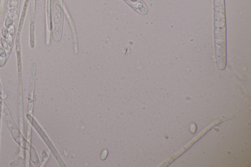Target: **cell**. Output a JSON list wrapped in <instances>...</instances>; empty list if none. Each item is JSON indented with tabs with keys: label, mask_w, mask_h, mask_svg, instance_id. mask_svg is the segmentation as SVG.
Listing matches in <instances>:
<instances>
[{
	"label": "cell",
	"mask_w": 251,
	"mask_h": 167,
	"mask_svg": "<svg viewBox=\"0 0 251 167\" xmlns=\"http://www.w3.org/2000/svg\"><path fill=\"white\" fill-rule=\"evenodd\" d=\"M8 32H9V33L10 35H12L13 36L15 34V26L14 25H12L9 28H8Z\"/></svg>",
	"instance_id": "obj_4"
},
{
	"label": "cell",
	"mask_w": 251,
	"mask_h": 167,
	"mask_svg": "<svg viewBox=\"0 0 251 167\" xmlns=\"http://www.w3.org/2000/svg\"><path fill=\"white\" fill-rule=\"evenodd\" d=\"M0 43L2 45V46L3 47V48L5 49L6 53H7V54L8 55H9L10 53H11V49H10V47H9L10 46L9 45V44H8L7 41H6L5 39L3 38H1V39H0Z\"/></svg>",
	"instance_id": "obj_3"
},
{
	"label": "cell",
	"mask_w": 251,
	"mask_h": 167,
	"mask_svg": "<svg viewBox=\"0 0 251 167\" xmlns=\"http://www.w3.org/2000/svg\"><path fill=\"white\" fill-rule=\"evenodd\" d=\"M7 58V54L5 49L0 43V67L3 66L2 64V60L3 64H5V60Z\"/></svg>",
	"instance_id": "obj_2"
},
{
	"label": "cell",
	"mask_w": 251,
	"mask_h": 167,
	"mask_svg": "<svg viewBox=\"0 0 251 167\" xmlns=\"http://www.w3.org/2000/svg\"><path fill=\"white\" fill-rule=\"evenodd\" d=\"M1 33L3 38L7 41L10 46H12L13 43V38L12 35H10L9 34L8 28L6 27H3L2 29Z\"/></svg>",
	"instance_id": "obj_1"
}]
</instances>
